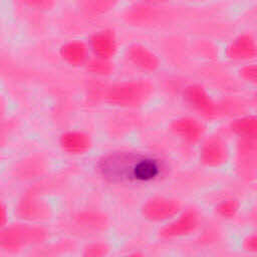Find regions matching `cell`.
<instances>
[{
  "instance_id": "obj_5",
  "label": "cell",
  "mask_w": 257,
  "mask_h": 257,
  "mask_svg": "<svg viewBox=\"0 0 257 257\" xmlns=\"http://www.w3.org/2000/svg\"><path fill=\"white\" fill-rule=\"evenodd\" d=\"M182 211L181 203L169 196L156 195L146 200L141 208L142 216L149 222L166 224Z\"/></svg>"
},
{
  "instance_id": "obj_19",
  "label": "cell",
  "mask_w": 257,
  "mask_h": 257,
  "mask_svg": "<svg viewBox=\"0 0 257 257\" xmlns=\"http://www.w3.org/2000/svg\"><path fill=\"white\" fill-rule=\"evenodd\" d=\"M86 68L90 73L96 75H108L113 70L112 62L109 59H103L99 57H92L87 60Z\"/></svg>"
},
{
  "instance_id": "obj_20",
  "label": "cell",
  "mask_w": 257,
  "mask_h": 257,
  "mask_svg": "<svg viewBox=\"0 0 257 257\" xmlns=\"http://www.w3.org/2000/svg\"><path fill=\"white\" fill-rule=\"evenodd\" d=\"M109 246L100 241L88 243L82 251V257H106L109 253Z\"/></svg>"
},
{
  "instance_id": "obj_15",
  "label": "cell",
  "mask_w": 257,
  "mask_h": 257,
  "mask_svg": "<svg viewBox=\"0 0 257 257\" xmlns=\"http://www.w3.org/2000/svg\"><path fill=\"white\" fill-rule=\"evenodd\" d=\"M59 54L66 63L81 65L88 60V46L81 40H70L60 46Z\"/></svg>"
},
{
  "instance_id": "obj_21",
  "label": "cell",
  "mask_w": 257,
  "mask_h": 257,
  "mask_svg": "<svg viewBox=\"0 0 257 257\" xmlns=\"http://www.w3.org/2000/svg\"><path fill=\"white\" fill-rule=\"evenodd\" d=\"M239 76L248 83L257 84V61L247 62L238 70Z\"/></svg>"
},
{
  "instance_id": "obj_4",
  "label": "cell",
  "mask_w": 257,
  "mask_h": 257,
  "mask_svg": "<svg viewBox=\"0 0 257 257\" xmlns=\"http://www.w3.org/2000/svg\"><path fill=\"white\" fill-rule=\"evenodd\" d=\"M200 225L201 215L196 209H182L176 217L160 228L159 235L165 240L181 239L195 233Z\"/></svg>"
},
{
  "instance_id": "obj_7",
  "label": "cell",
  "mask_w": 257,
  "mask_h": 257,
  "mask_svg": "<svg viewBox=\"0 0 257 257\" xmlns=\"http://www.w3.org/2000/svg\"><path fill=\"white\" fill-rule=\"evenodd\" d=\"M185 102L199 114L213 118L218 114V106L208 90L199 83H191L183 90Z\"/></svg>"
},
{
  "instance_id": "obj_9",
  "label": "cell",
  "mask_w": 257,
  "mask_h": 257,
  "mask_svg": "<svg viewBox=\"0 0 257 257\" xmlns=\"http://www.w3.org/2000/svg\"><path fill=\"white\" fill-rule=\"evenodd\" d=\"M225 55L233 61L245 63L257 58V39L251 33H241L235 36L226 46Z\"/></svg>"
},
{
  "instance_id": "obj_17",
  "label": "cell",
  "mask_w": 257,
  "mask_h": 257,
  "mask_svg": "<svg viewBox=\"0 0 257 257\" xmlns=\"http://www.w3.org/2000/svg\"><path fill=\"white\" fill-rule=\"evenodd\" d=\"M76 223L86 230H102L106 225V218L95 212H82L76 216Z\"/></svg>"
},
{
  "instance_id": "obj_12",
  "label": "cell",
  "mask_w": 257,
  "mask_h": 257,
  "mask_svg": "<svg viewBox=\"0 0 257 257\" xmlns=\"http://www.w3.org/2000/svg\"><path fill=\"white\" fill-rule=\"evenodd\" d=\"M126 57L134 66L145 72H155L161 65L159 56L142 43L131 44L126 49Z\"/></svg>"
},
{
  "instance_id": "obj_3",
  "label": "cell",
  "mask_w": 257,
  "mask_h": 257,
  "mask_svg": "<svg viewBox=\"0 0 257 257\" xmlns=\"http://www.w3.org/2000/svg\"><path fill=\"white\" fill-rule=\"evenodd\" d=\"M46 231L36 225L17 224L2 228L0 245L6 252H18L23 248L44 240Z\"/></svg>"
},
{
  "instance_id": "obj_8",
  "label": "cell",
  "mask_w": 257,
  "mask_h": 257,
  "mask_svg": "<svg viewBox=\"0 0 257 257\" xmlns=\"http://www.w3.org/2000/svg\"><path fill=\"white\" fill-rule=\"evenodd\" d=\"M170 128L178 139L188 145L201 143L206 132L205 124L191 115H183L173 119L170 123Z\"/></svg>"
},
{
  "instance_id": "obj_11",
  "label": "cell",
  "mask_w": 257,
  "mask_h": 257,
  "mask_svg": "<svg viewBox=\"0 0 257 257\" xmlns=\"http://www.w3.org/2000/svg\"><path fill=\"white\" fill-rule=\"evenodd\" d=\"M237 164L241 175L252 179L257 174V142L239 139L237 143Z\"/></svg>"
},
{
  "instance_id": "obj_1",
  "label": "cell",
  "mask_w": 257,
  "mask_h": 257,
  "mask_svg": "<svg viewBox=\"0 0 257 257\" xmlns=\"http://www.w3.org/2000/svg\"><path fill=\"white\" fill-rule=\"evenodd\" d=\"M97 169L104 179L113 183H149L158 179L163 172L159 159L131 152H113L103 156Z\"/></svg>"
},
{
  "instance_id": "obj_23",
  "label": "cell",
  "mask_w": 257,
  "mask_h": 257,
  "mask_svg": "<svg viewBox=\"0 0 257 257\" xmlns=\"http://www.w3.org/2000/svg\"><path fill=\"white\" fill-rule=\"evenodd\" d=\"M7 216H8V213L6 212V207L4 204H1V213H0V224H1V227L4 228L6 225V222H7Z\"/></svg>"
},
{
  "instance_id": "obj_6",
  "label": "cell",
  "mask_w": 257,
  "mask_h": 257,
  "mask_svg": "<svg viewBox=\"0 0 257 257\" xmlns=\"http://www.w3.org/2000/svg\"><path fill=\"white\" fill-rule=\"evenodd\" d=\"M198 158L204 167L220 168L229 161L230 149L224 138L219 135H211L201 142Z\"/></svg>"
},
{
  "instance_id": "obj_13",
  "label": "cell",
  "mask_w": 257,
  "mask_h": 257,
  "mask_svg": "<svg viewBox=\"0 0 257 257\" xmlns=\"http://www.w3.org/2000/svg\"><path fill=\"white\" fill-rule=\"evenodd\" d=\"M59 147L69 155H83L89 152L92 147L91 137L82 131H67L60 135Z\"/></svg>"
},
{
  "instance_id": "obj_2",
  "label": "cell",
  "mask_w": 257,
  "mask_h": 257,
  "mask_svg": "<svg viewBox=\"0 0 257 257\" xmlns=\"http://www.w3.org/2000/svg\"><path fill=\"white\" fill-rule=\"evenodd\" d=\"M154 93L151 82L137 79L116 82L107 87L104 93L106 102L121 107H137L148 102Z\"/></svg>"
},
{
  "instance_id": "obj_22",
  "label": "cell",
  "mask_w": 257,
  "mask_h": 257,
  "mask_svg": "<svg viewBox=\"0 0 257 257\" xmlns=\"http://www.w3.org/2000/svg\"><path fill=\"white\" fill-rule=\"evenodd\" d=\"M242 247L246 252L257 255V232L246 236L243 239Z\"/></svg>"
},
{
  "instance_id": "obj_16",
  "label": "cell",
  "mask_w": 257,
  "mask_h": 257,
  "mask_svg": "<svg viewBox=\"0 0 257 257\" xmlns=\"http://www.w3.org/2000/svg\"><path fill=\"white\" fill-rule=\"evenodd\" d=\"M230 131L238 139L257 142V115L247 114L236 117L229 125Z\"/></svg>"
},
{
  "instance_id": "obj_10",
  "label": "cell",
  "mask_w": 257,
  "mask_h": 257,
  "mask_svg": "<svg viewBox=\"0 0 257 257\" xmlns=\"http://www.w3.org/2000/svg\"><path fill=\"white\" fill-rule=\"evenodd\" d=\"M88 48L95 57L111 59L117 52V37L111 29H101L91 34L88 40Z\"/></svg>"
},
{
  "instance_id": "obj_25",
  "label": "cell",
  "mask_w": 257,
  "mask_h": 257,
  "mask_svg": "<svg viewBox=\"0 0 257 257\" xmlns=\"http://www.w3.org/2000/svg\"><path fill=\"white\" fill-rule=\"evenodd\" d=\"M125 257H144V255L140 252H134V253H131L130 255H127Z\"/></svg>"
},
{
  "instance_id": "obj_24",
  "label": "cell",
  "mask_w": 257,
  "mask_h": 257,
  "mask_svg": "<svg viewBox=\"0 0 257 257\" xmlns=\"http://www.w3.org/2000/svg\"><path fill=\"white\" fill-rule=\"evenodd\" d=\"M250 221L253 224V226H255L257 229V208L252 210V212L250 214Z\"/></svg>"
},
{
  "instance_id": "obj_14",
  "label": "cell",
  "mask_w": 257,
  "mask_h": 257,
  "mask_svg": "<svg viewBox=\"0 0 257 257\" xmlns=\"http://www.w3.org/2000/svg\"><path fill=\"white\" fill-rule=\"evenodd\" d=\"M16 213L20 219L27 222H38L49 218L50 209L44 201L33 197H25L16 206Z\"/></svg>"
},
{
  "instance_id": "obj_18",
  "label": "cell",
  "mask_w": 257,
  "mask_h": 257,
  "mask_svg": "<svg viewBox=\"0 0 257 257\" xmlns=\"http://www.w3.org/2000/svg\"><path fill=\"white\" fill-rule=\"evenodd\" d=\"M240 208L241 204L237 198L225 197L216 204L215 211L223 219H233L238 215Z\"/></svg>"
}]
</instances>
